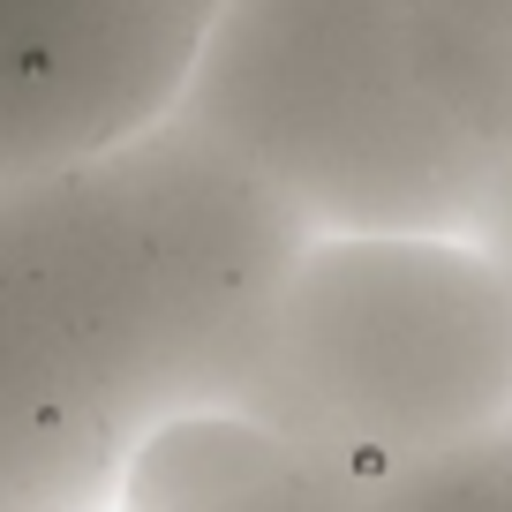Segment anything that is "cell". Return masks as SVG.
I'll return each instance as SVG.
<instances>
[{
  "mask_svg": "<svg viewBox=\"0 0 512 512\" xmlns=\"http://www.w3.org/2000/svg\"><path fill=\"white\" fill-rule=\"evenodd\" d=\"M234 407L377 505L392 467L512 415V287L467 234H309Z\"/></svg>",
  "mask_w": 512,
  "mask_h": 512,
  "instance_id": "obj_1",
  "label": "cell"
},
{
  "mask_svg": "<svg viewBox=\"0 0 512 512\" xmlns=\"http://www.w3.org/2000/svg\"><path fill=\"white\" fill-rule=\"evenodd\" d=\"M174 113L279 181L317 234H460L490 166L400 0H219Z\"/></svg>",
  "mask_w": 512,
  "mask_h": 512,
  "instance_id": "obj_2",
  "label": "cell"
},
{
  "mask_svg": "<svg viewBox=\"0 0 512 512\" xmlns=\"http://www.w3.org/2000/svg\"><path fill=\"white\" fill-rule=\"evenodd\" d=\"M174 407V317L113 159L0 174V512L121 497L136 437Z\"/></svg>",
  "mask_w": 512,
  "mask_h": 512,
  "instance_id": "obj_3",
  "label": "cell"
},
{
  "mask_svg": "<svg viewBox=\"0 0 512 512\" xmlns=\"http://www.w3.org/2000/svg\"><path fill=\"white\" fill-rule=\"evenodd\" d=\"M106 159L136 204L151 272L166 287L181 347V407L234 400L241 369L264 339V317L317 226L279 181H264L249 159H234L219 136H204L181 113H159L136 136L106 144Z\"/></svg>",
  "mask_w": 512,
  "mask_h": 512,
  "instance_id": "obj_4",
  "label": "cell"
},
{
  "mask_svg": "<svg viewBox=\"0 0 512 512\" xmlns=\"http://www.w3.org/2000/svg\"><path fill=\"white\" fill-rule=\"evenodd\" d=\"M219 0H0V91L38 159H83L174 113Z\"/></svg>",
  "mask_w": 512,
  "mask_h": 512,
  "instance_id": "obj_5",
  "label": "cell"
},
{
  "mask_svg": "<svg viewBox=\"0 0 512 512\" xmlns=\"http://www.w3.org/2000/svg\"><path fill=\"white\" fill-rule=\"evenodd\" d=\"M121 497L136 512H234V505H309V512H347L362 505L332 460L294 445L264 415L234 400L174 407L159 415L121 467Z\"/></svg>",
  "mask_w": 512,
  "mask_h": 512,
  "instance_id": "obj_6",
  "label": "cell"
},
{
  "mask_svg": "<svg viewBox=\"0 0 512 512\" xmlns=\"http://www.w3.org/2000/svg\"><path fill=\"white\" fill-rule=\"evenodd\" d=\"M400 8L437 91L490 144L512 136V0H400Z\"/></svg>",
  "mask_w": 512,
  "mask_h": 512,
  "instance_id": "obj_7",
  "label": "cell"
},
{
  "mask_svg": "<svg viewBox=\"0 0 512 512\" xmlns=\"http://www.w3.org/2000/svg\"><path fill=\"white\" fill-rule=\"evenodd\" d=\"M377 505H445V512H512V415L497 422H475L467 437H452V445L422 452V460L392 467L377 490Z\"/></svg>",
  "mask_w": 512,
  "mask_h": 512,
  "instance_id": "obj_8",
  "label": "cell"
},
{
  "mask_svg": "<svg viewBox=\"0 0 512 512\" xmlns=\"http://www.w3.org/2000/svg\"><path fill=\"white\" fill-rule=\"evenodd\" d=\"M460 234L490 256V272L512 287V136L490 144V166H482V181H475V204H467Z\"/></svg>",
  "mask_w": 512,
  "mask_h": 512,
  "instance_id": "obj_9",
  "label": "cell"
},
{
  "mask_svg": "<svg viewBox=\"0 0 512 512\" xmlns=\"http://www.w3.org/2000/svg\"><path fill=\"white\" fill-rule=\"evenodd\" d=\"M16 166H46V159L31 151V136H23L16 106H8V91H0V174H16Z\"/></svg>",
  "mask_w": 512,
  "mask_h": 512,
  "instance_id": "obj_10",
  "label": "cell"
}]
</instances>
